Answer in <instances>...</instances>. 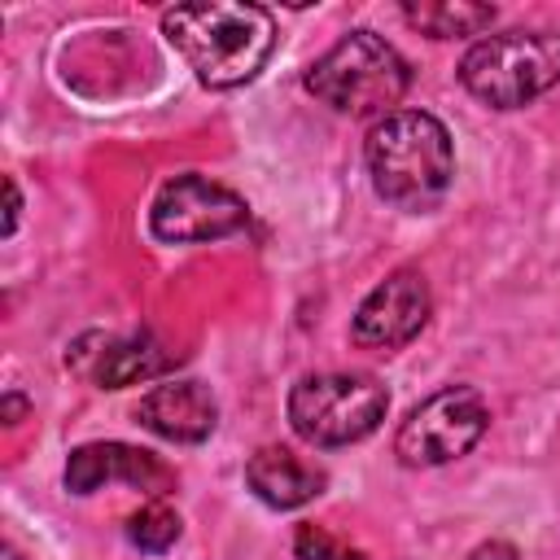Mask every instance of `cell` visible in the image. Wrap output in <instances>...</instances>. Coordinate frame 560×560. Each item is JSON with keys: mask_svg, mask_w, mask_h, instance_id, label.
Instances as JSON below:
<instances>
[{"mask_svg": "<svg viewBox=\"0 0 560 560\" xmlns=\"http://www.w3.org/2000/svg\"><path fill=\"white\" fill-rule=\"evenodd\" d=\"M0 411H4V424H18V420L26 416V398H22V394H4Z\"/></svg>", "mask_w": 560, "mask_h": 560, "instance_id": "obj_18", "label": "cell"}, {"mask_svg": "<svg viewBox=\"0 0 560 560\" xmlns=\"http://www.w3.org/2000/svg\"><path fill=\"white\" fill-rule=\"evenodd\" d=\"M459 79L477 101L494 109H516L560 83V31L490 35L464 52Z\"/></svg>", "mask_w": 560, "mask_h": 560, "instance_id": "obj_4", "label": "cell"}, {"mask_svg": "<svg viewBox=\"0 0 560 560\" xmlns=\"http://www.w3.org/2000/svg\"><path fill=\"white\" fill-rule=\"evenodd\" d=\"M468 560H516V547H508V542H481Z\"/></svg>", "mask_w": 560, "mask_h": 560, "instance_id": "obj_17", "label": "cell"}, {"mask_svg": "<svg viewBox=\"0 0 560 560\" xmlns=\"http://www.w3.org/2000/svg\"><path fill=\"white\" fill-rule=\"evenodd\" d=\"M245 481H249V490H254L267 508L289 512V508L311 503V499L324 490V468L306 464V459L293 455L289 446H262V451L249 455Z\"/></svg>", "mask_w": 560, "mask_h": 560, "instance_id": "obj_12", "label": "cell"}, {"mask_svg": "<svg viewBox=\"0 0 560 560\" xmlns=\"http://www.w3.org/2000/svg\"><path fill=\"white\" fill-rule=\"evenodd\" d=\"M149 223H153L158 241L197 245V241H219V236L241 232L249 223V210L223 184H210L201 175H175L162 184V192L149 210Z\"/></svg>", "mask_w": 560, "mask_h": 560, "instance_id": "obj_7", "label": "cell"}, {"mask_svg": "<svg viewBox=\"0 0 560 560\" xmlns=\"http://www.w3.org/2000/svg\"><path fill=\"white\" fill-rule=\"evenodd\" d=\"M66 368L101 389H122L136 381H153L171 368V354L153 341V332H131V337H114V332H83L70 350H66Z\"/></svg>", "mask_w": 560, "mask_h": 560, "instance_id": "obj_9", "label": "cell"}, {"mask_svg": "<svg viewBox=\"0 0 560 560\" xmlns=\"http://www.w3.org/2000/svg\"><path fill=\"white\" fill-rule=\"evenodd\" d=\"M302 83L311 96H319L341 114H389L402 101L411 70L398 57V48L385 44L381 35L350 31L306 70Z\"/></svg>", "mask_w": 560, "mask_h": 560, "instance_id": "obj_3", "label": "cell"}, {"mask_svg": "<svg viewBox=\"0 0 560 560\" xmlns=\"http://www.w3.org/2000/svg\"><path fill=\"white\" fill-rule=\"evenodd\" d=\"M332 560H368V556H363V551H354V547H341Z\"/></svg>", "mask_w": 560, "mask_h": 560, "instance_id": "obj_19", "label": "cell"}, {"mask_svg": "<svg viewBox=\"0 0 560 560\" xmlns=\"http://www.w3.org/2000/svg\"><path fill=\"white\" fill-rule=\"evenodd\" d=\"M389 394L363 372H319L289 389V424L311 446H346L385 420Z\"/></svg>", "mask_w": 560, "mask_h": 560, "instance_id": "obj_5", "label": "cell"}, {"mask_svg": "<svg viewBox=\"0 0 560 560\" xmlns=\"http://www.w3.org/2000/svg\"><path fill=\"white\" fill-rule=\"evenodd\" d=\"M109 481H122V486L158 499V494H166L175 486V472L158 455H149L140 446H127V442H88V446L70 451V459H66V490L92 494V490H101Z\"/></svg>", "mask_w": 560, "mask_h": 560, "instance_id": "obj_10", "label": "cell"}, {"mask_svg": "<svg viewBox=\"0 0 560 560\" xmlns=\"http://www.w3.org/2000/svg\"><path fill=\"white\" fill-rule=\"evenodd\" d=\"M4 197H9V210H4V236H13V228H18V210H22V197H18V184H13V179H4Z\"/></svg>", "mask_w": 560, "mask_h": 560, "instance_id": "obj_16", "label": "cell"}, {"mask_svg": "<svg viewBox=\"0 0 560 560\" xmlns=\"http://www.w3.org/2000/svg\"><path fill=\"white\" fill-rule=\"evenodd\" d=\"M429 319V284L420 271L402 267L385 276L354 311V341L372 350H398L407 346Z\"/></svg>", "mask_w": 560, "mask_h": 560, "instance_id": "obj_8", "label": "cell"}, {"mask_svg": "<svg viewBox=\"0 0 560 560\" xmlns=\"http://www.w3.org/2000/svg\"><path fill=\"white\" fill-rule=\"evenodd\" d=\"M490 411L486 398L468 385H451L429 394L398 429L394 451L407 468H433V464H451L464 451L477 446V438L486 433Z\"/></svg>", "mask_w": 560, "mask_h": 560, "instance_id": "obj_6", "label": "cell"}, {"mask_svg": "<svg viewBox=\"0 0 560 560\" xmlns=\"http://www.w3.org/2000/svg\"><path fill=\"white\" fill-rule=\"evenodd\" d=\"M376 197L398 210H433L455 175V149L446 127L424 109L385 114L363 144Z\"/></svg>", "mask_w": 560, "mask_h": 560, "instance_id": "obj_2", "label": "cell"}, {"mask_svg": "<svg viewBox=\"0 0 560 560\" xmlns=\"http://www.w3.org/2000/svg\"><path fill=\"white\" fill-rule=\"evenodd\" d=\"M162 31L206 88L249 83L276 48L271 13L262 4H236V0L175 4L162 13Z\"/></svg>", "mask_w": 560, "mask_h": 560, "instance_id": "obj_1", "label": "cell"}, {"mask_svg": "<svg viewBox=\"0 0 560 560\" xmlns=\"http://www.w3.org/2000/svg\"><path fill=\"white\" fill-rule=\"evenodd\" d=\"M407 26L433 35V39H459V35H477L494 22V4H464V0H438V4H402Z\"/></svg>", "mask_w": 560, "mask_h": 560, "instance_id": "obj_13", "label": "cell"}, {"mask_svg": "<svg viewBox=\"0 0 560 560\" xmlns=\"http://www.w3.org/2000/svg\"><path fill=\"white\" fill-rule=\"evenodd\" d=\"M293 547H298V560H332L341 551V542H332L319 525H302Z\"/></svg>", "mask_w": 560, "mask_h": 560, "instance_id": "obj_15", "label": "cell"}, {"mask_svg": "<svg viewBox=\"0 0 560 560\" xmlns=\"http://www.w3.org/2000/svg\"><path fill=\"white\" fill-rule=\"evenodd\" d=\"M136 420L166 442H206L219 424V402L201 381H162L140 398Z\"/></svg>", "mask_w": 560, "mask_h": 560, "instance_id": "obj_11", "label": "cell"}, {"mask_svg": "<svg viewBox=\"0 0 560 560\" xmlns=\"http://www.w3.org/2000/svg\"><path fill=\"white\" fill-rule=\"evenodd\" d=\"M4 560H18V556H13V551H4Z\"/></svg>", "mask_w": 560, "mask_h": 560, "instance_id": "obj_20", "label": "cell"}, {"mask_svg": "<svg viewBox=\"0 0 560 560\" xmlns=\"http://www.w3.org/2000/svg\"><path fill=\"white\" fill-rule=\"evenodd\" d=\"M127 538H131V547H140V551H166V547L179 538V516H175L162 499H153V503H144V508L127 521Z\"/></svg>", "mask_w": 560, "mask_h": 560, "instance_id": "obj_14", "label": "cell"}]
</instances>
